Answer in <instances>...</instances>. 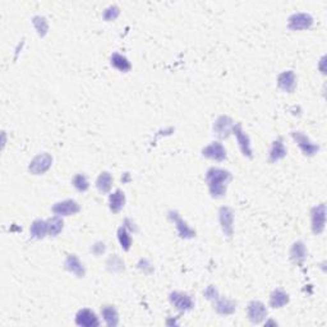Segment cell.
Segmentation results:
<instances>
[{"instance_id": "cell-1", "label": "cell", "mask_w": 327, "mask_h": 327, "mask_svg": "<svg viewBox=\"0 0 327 327\" xmlns=\"http://www.w3.org/2000/svg\"><path fill=\"white\" fill-rule=\"evenodd\" d=\"M232 179V172L220 167H210L206 172V183L214 198H221L226 195L227 184Z\"/></svg>"}, {"instance_id": "cell-2", "label": "cell", "mask_w": 327, "mask_h": 327, "mask_svg": "<svg viewBox=\"0 0 327 327\" xmlns=\"http://www.w3.org/2000/svg\"><path fill=\"white\" fill-rule=\"evenodd\" d=\"M51 165H53V158H51V155H49L48 152H43L39 153L37 156H35L32 159V161L28 165V170H30L31 174L41 175L48 171L51 167Z\"/></svg>"}, {"instance_id": "cell-3", "label": "cell", "mask_w": 327, "mask_h": 327, "mask_svg": "<svg viewBox=\"0 0 327 327\" xmlns=\"http://www.w3.org/2000/svg\"><path fill=\"white\" fill-rule=\"evenodd\" d=\"M292 137L305 156H315L320 151V146L313 143L303 132L294 130V132H292Z\"/></svg>"}, {"instance_id": "cell-4", "label": "cell", "mask_w": 327, "mask_h": 327, "mask_svg": "<svg viewBox=\"0 0 327 327\" xmlns=\"http://www.w3.org/2000/svg\"><path fill=\"white\" fill-rule=\"evenodd\" d=\"M311 220H312V232L313 234L320 235L322 234L325 230L326 225V205L321 203V205L316 206L311 211Z\"/></svg>"}, {"instance_id": "cell-5", "label": "cell", "mask_w": 327, "mask_h": 327, "mask_svg": "<svg viewBox=\"0 0 327 327\" xmlns=\"http://www.w3.org/2000/svg\"><path fill=\"white\" fill-rule=\"evenodd\" d=\"M248 320L255 325L262 323L267 318V308L260 300H252L247 308Z\"/></svg>"}, {"instance_id": "cell-6", "label": "cell", "mask_w": 327, "mask_h": 327, "mask_svg": "<svg viewBox=\"0 0 327 327\" xmlns=\"http://www.w3.org/2000/svg\"><path fill=\"white\" fill-rule=\"evenodd\" d=\"M169 300L178 311L180 312H188L195 308V302H193L192 297L185 293L182 292H172L170 293Z\"/></svg>"}, {"instance_id": "cell-7", "label": "cell", "mask_w": 327, "mask_h": 327, "mask_svg": "<svg viewBox=\"0 0 327 327\" xmlns=\"http://www.w3.org/2000/svg\"><path fill=\"white\" fill-rule=\"evenodd\" d=\"M313 25V17L308 13L299 12L294 13L289 17L287 20V27L292 31H300V30H307L311 26Z\"/></svg>"}, {"instance_id": "cell-8", "label": "cell", "mask_w": 327, "mask_h": 327, "mask_svg": "<svg viewBox=\"0 0 327 327\" xmlns=\"http://www.w3.org/2000/svg\"><path fill=\"white\" fill-rule=\"evenodd\" d=\"M219 220L225 237L232 238L234 234V211H233V208L226 207V206L220 208Z\"/></svg>"}, {"instance_id": "cell-9", "label": "cell", "mask_w": 327, "mask_h": 327, "mask_svg": "<svg viewBox=\"0 0 327 327\" xmlns=\"http://www.w3.org/2000/svg\"><path fill=\"white\" fill-rule=\"evenodd\" d=\"M232 133L235 136V138H237L238 143H239L240 151H242L243 155L247 156V158H249V159H252L253 152H252V146H251V138H249V136H248L247 133L243 130L242 124H240V123L235 124L234 127H233Z\"/></svg>"}, {"instance_id": "cell-10", "label": "cell", "mask_w": 327, "mask_h": 327, "mask_svg": "<svg viewBox=\"0 0 327 327\" xmlns=\"http://www.w3.org/2000/svg\"><path fill=\"white\" fill-rule=\"evenodd\" d=\"M233 127H234V122L227 115H221L216 119L215 124H214V134L220 140H225L229 137L233 132Z\"/></svg>"}, {"instance_id": "cell-11", "label": "cell", "mask_w": 327, "mask_h": 327, "mask_svg": "<svg viewBox=\"0 0 327 327\" xmlns=\"http://www.w3.org/2000/svg\"><path fill=\"white\" fill-rule=\"evenodd\" d=\"M169 219L171 220L175 224V226H177L178 234H179L180 238H183V239H192V238L196 237L195 230H193L184 220L180 218V215L177 211H170Z\"/></svg>"}, {"instance_id": "cell-12", "label": "cell", "mask_w": 327, "mask_h": 327, "mask_svg": "<svg viewBox=\"0 0 327 327\" xmlns=\"http://www.w3.org/2000/svg\"><path fill=\"white\" fill-rule=\"evenodd\" d=\"M80 205L73 200H65L62 201V202L55 203L53 208H51L54 215L57 216H72L80 213Z\"/></svg>"}, {"instance_id": "cell-13", "label": "cell", "mask_w": 327, "mask_h": 327, "mask_svg": "<svg viewBox=\"0 0 327 327\" xmlns=\"http://www.w3.org/2000/svg\"><path fill=\"white\" fill-rule=\"evenodd\" d=\"M75 325L81 327H96L100 326V320L93 311L83 308V310L78 311L77 316H75Z\"/></svg>"}, {"instance_id": "cell-14", "label": "cell", "mask_w": 327, "mask_h": 327, "mask_svg": "<svg viewBox=\"0 0 327 327\" xmlns=\"http://www.w3.org/2000/svg\"><path fill=\"white\" fill-rule=\"evenodd\" d=\"M202 155L205 158L211 159L215 161H224L226 159V150L220 142H213L211 145L206 146L202 150Z\"/></svg>"}, {"instance_id": "cell-15", "label": "cell", "mask_w": 327, "mask_h": 327, "mask_svg": "<svg viewBox=\"0 0 327 327\" xmlns=\"http://www.w3.org/2000/svg\"><path fill=\"white\" fill-rule=\"evenodd\" d=\"M277 86L285 92H293L297 87V75L293 70H285L277 77Z\"/></svg>"}, {"instance_id": "cell-16", "label": "cell", "mask_w": 327, "mask_h": 327, "mask_svg": "<svg viewBox=\"0 0 327 327\" xmlns=\"http://www.w3.org/2000/svg\"><path fill=\"white\" fill-rule=\"evenodd\" d=\"M65 270L69 271V273L74 274L77 277H85L86 275V268L83 266V263L81 262L80 258L75 255H69L67 257L64 262Z\"/></svg>"}, {"instance_id": "cell-17", "label": "cell", "mask_w": 327, "mask_h": 327, "mask_svg": "<svg viewBox=\"0 0 327 327\" xmlns=\"http://www.w3.org/2000/svg\"><path fill=\"white\" fill-rule=\"evenodd\" d=\"M214 308H215V311L219 315L229 316L235 312V310H237V303L227 299V298L219 297L218 299L214 300Z\"/></svg>"}, {"instance_id": "cell-18", "label": "cell", "mask_w": 327, "mask_h": 327, "mask_svg": "<svg viewBox=\"0 0 327 327\" xmlns=\"http://www.w3.org/2000/svg\"><path fill=\"white\" fill-rule=\"evenodd\" d=\"M125 205V195L123 190L117 189L109 197V208L112 214H118L122 211Z\"/></svg>"}, {"instance_id": "cell-19", "label": "cell", "mask_w": 327, "mask_h": 327, "mask_svg": "<svg viewBox=\"0 0 327 327\" xmlns=\"http://www.w3.org/2000/svg\"><path fill=\"white\" fill-rule=\"evenodd\" d=\"M110 64L111 67H114L115 69L120 70L123 73H127L132 69V64H130L129 60L124 56V55L119 53H114L110 57Z\"/></svg>"}, {"instance_id": "cell-20", "label": "cell", "mask_w": 327, "mask_h": 327, "mask_svg": "<svg viewBox=\"0 0 327 327\" xmlns=\"http://www.w3.org/2000/svg\"><path fill=\"white\" fill-rule=\"evenodd\" d=\"M290 258L293 262L302 263L307 258V248L303 242H295L290 248Z\"/></svg>"}, {"instance_id": "cell-21", "label": "cell", "mask_w": 327, "mask_h": 327, "mask_svg": "<svg viewBox=\"0 0 327 327\" xmlns=\"http://www.w3.org/2000/svg\"><path fill=\"white\" fill-rule=\"evenodd\" d=\"M287 150L285 147L284 142H282V138H279V140L274 141L273 146H271L270 150V161L271 163H276V161L281 160L286 156Z\"/></svg>"}, {"instance_id": "cell-22", "label": "cell", "mask_w": 327, "mask_h": 327, "mask_svg": "<svg viewBox=\"0 0 327 327\" xmlns=\"http://www.w3.org/2000/svg\"><path fill=\"white\" fill-rule=\"evenodd\" d=\"M30 234L31 237L35 238V239H43V238H45V235L49 234L48 221H44V220L41 219L35 220V221L31 224Z\"/></svg>"}, {"instance_id": "cell-23", "label": "cell", "mask_w": 327, "mask_h": 327, "mask_svg": "<svg viewBox=\"0 0 327 327\" xmlns=\"http://www.w3.org/2000/svg\"><path fill=\"white\" fill-rule=\"evenodd\" d=\"M289 303V294L284 290L276 289L271 293L270 295V307L273 308H282Z\"/></svg>"}, {"instance_id": "cell-24", "label": "cell", "mask_w": 327, "mask_h": 327, "mask_svg": "<svg viewBox=\"0 0 327 327\" xmlns=\"http://www.w3.org/2000/svg\"><path fill=\"white\" fill-rule=\"evenodd\" d=\"M101 316H103L104 321L109 327H115L119 323V316H118V311L112 305H104L101 308Z\"/></svg>"}, {"instance_id": "cell-25", "label": "cell", "mask_w": 327, "mask_h": 327, "mask_svg": "<svg viewBox=\"0 0 327 327\" xmlns=\"http://www.w3.org/2000/svg\"><path fill=\"white\" fill-rule=\"evenodd\" d=\"M112 184V177L108 171H103L99 175L98 180H96V187L101 193H108L111 189Z\"/></svg>"}, {"instance_id": "cell-26", "label": "cell", "mask_w": 327, "mask_h": 327, "mask_svg": "<svg viewBox=\"0 0 327 327\" xmlns=\"http://www.w3.org/2000/svg\"><path fill=\"white\" fill-rule=\"evenodd\" d=\"M63 227H64V221H63L62 216L55 215L51 219L48 220V229H49V235L50 237H57V235L62 233Z\"/></svg>"}, {"instance_id": "cell-27", "label": "cell", "mask_w": 327, "mask_h": 327, "mask_svg": "<svg viewBox=\"0 0 327 327\" xmlns=\"http://www.w3.org/2000/svg\"><path fill=\"white\" fill-rule=\"evenodd\" d=\"M118 239H119L120 245L124 251H129L132 247V237L125 226H120L118 229Z\"/></svg>"}, {"instance_id": "cell-28", "label": "cell", "mask_w": 327, "mask_h": 327, "mask_svg": "<svg viewBox=\"0 0 327 327\" xmlns=\"http://www.w3.org/2000/svg\"><path fill=\"white\" fill-rule=\"evenodd\" d=\"M32 22H33V26H35L36 31H37L39 36H40V37H44V36L48 33V30H49V25H48L46 18L43 17V15H36V17H33Z\"/></svg>"}, {"instance_id": "cell-29", "label": "cell", "mask_w": 327, "mask_h": 327, "mask_svg": "<svg viewBox=\"0 0 327 327\" xmlns=\"http://www.w3.org/2000/svg\"><path fill=\"white\" fill-rule=\"evenodd\" d=\"M73 185L78 192H86L90 188V183H88L87 177L85 174H77L73 178Z\"/></svg>"}, {"instance_id": "cell-30", "label": "cell", "mask_w": 327, "mask_h": 327, "mask_svg": "<svg viewBox=\"0 0 327 327\" xmlns=\"http://www.w3.org/2000/svg\"><path fill=\"white\" fill-rule=\"evenodd\" d=\"M106 266H108L109 270L112 271V273H120V271L124 270V262H123L122 258L118 257L117 255L109 257Z\"/></svg>"}, {"instance_id": "cell-31", "label": "cell", "mask_w": 327, "mask_h": 327, "mask_svg": "<svg viewBox=\"0 0 327 327\" xmlns=\"http://www.w3.org/2000/svg\"><path fill=\"white\" fill-rule=\"evenodd\" d=\"M119 14H120L119 7H118V5H110V7H108L105 10H104L103 17L106 22H111V21L117 20Z\"/></svg>"}, {"instance_id": "cell-32", "label": "cell", "mask_w": 327, "mask_h": 327, "mask_svg": "<svg viewBox=\"0 0 327 327\" xmlns=\"http://www.w3.org/2000/svg\"><path fill=\"white\" fill-rule=\"evenodd\" d=\"M205 297L206 299L208 300H216L220 295H219L218 289H216L214 285H210V286H207V289L205 290Z\"/></svg>"}, {"instance_id": "cell-33", "label": "cell", "mask_w": 327, "mask_h": 327, "mask_svg": "<svg viewBox=\"0 0 327 327\" xmlns=\"http://www.w3.org/2000/svg\"><path fill=\"white\" fill-rule=\"evenodd\" d=\"M105 251H106V245L105 243L103 242L95 243V244L92 245V248H91V252H92L95 256H98V257L103 255V253H105Z\"/></svg>"}]
</instances>
